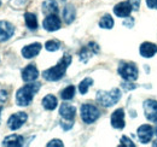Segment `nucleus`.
I'll return each instance as SVG.
<instances>
[{
    "instance_id": "nucleus-32",
    "label": "nucleus",
    "mask_w": 157,
    "mask_h": 147,
    "mask_svg": "<svg viewBox=\"0 0 157 147\" xmlns=\"http://www.w3.org/2000/svg\"><path fill=\"white\" fill-rule=\"evenodd\" d=\"M7 96H9L7 91L6 89H1L0 91V103H5L7 100Z\"/></svg>"
},
{
    "instance_id": "nucleus-23",
    "label": "nucleus",
    "mask_w": 157,
    "mask_h": 147,
    "mask_svg": "<svg viewBox=\"0 0 157 147\" xmlns=\"http://www.w3.org/2000/svg\"><path fill=\"white\" fill-rule=\"evenodd\" d=\"M75 93H76V88L73 85H70V86H67L64 89L60 91V98L64 101H69V100H73L74 99Z\"/></svg>"
},
{
    "instance_id": "nucleus-35",
    "label": "nucleus",
    "mask_w": 157,
    "mask_h": 147,
    "mask_svg": "<svg viewBox=\"0 0 157 147\" xmlns=\"http://www.w3.org/2000/svg\"><path fill=\"white\" fill-rule=\"evenodd\" d=\"M152 146H155V147H157V139L152 142Z\"/></svg>"
},
{
    "instance_id": "nucleus-37",
    "label": "nucleus",
    "mask_w": 157,
    "mask_h": 147,
    "mask_svg": "<svg viewBox=\"0 0 157 147\" xmlns=\"http://www.w3.org/2000/svg\"><path fill=\"white\" fill-rule=\"evenodd\" d=\"M0 5H1V0H0Z\"/></svg>"
},
{
    "instance_id": "nucleus-13",
    "label": "nucleus",
    "mask_w": 157,
    "mask_h": 147,
    "mask_svg": "<svg viewBox=\"0 0 157 147\" xmlns=\"http://www.w3.org/2000/svg\"><path fill=\"white\" fill-rule=\"evenodd\" d=\"M99 52V46L96 42H90L87 46H85L80 53H78V58H80V62L82 63H87L88 59L92 57L93 55H97Z\"/></svg>"
},
{
    "instance_id": "nucleus-5",
    "label": "nucleus",
    "mask_w": 157,
    "mask_h": 147,
    "mask_svg": "<svg viewBox=\"0 0 157 147\" xmlns=\"http://www.w3.org/2000/svg\"><path fill=\"white\" fill-rule=\"evenodd\" d=\"M80 117L83 123L86 124H93L96 123L100 117V111L93 104H82L80 107Z\"/></svg>"
},
{
    "instance_id": "nucleus-14",
    "label": "nucleus",
    "mask_w": 157,
    "mask_h": 147,
    "mask_svg": "<svg viewBox=\"0 0 157 147\" xmlns=\"http://www.w3.org/2000/svg\"><path fill=\"white\" fill-rule=\"evenodd\" d=\"M41 48H42V45L40 42H33V43H29V45L24 46L21 50V53H22V57L24 59H33L39 55Z\"/></svg>"
},
{
    "instance_id": "nucleus-19",
    "label": "nucleus",
    "mask_w": 157,
    "mask_h": 147,
    "mask_svg": "<svg viewBox=\"0 0 157 147\" xmlns=\"http://www.w3.org/2000/svg\"><path fill=\"white\" fill-rule=\"evenodd\" d=\"M41 10L42 13L45 16L47 15H57L59 11L58 9V2L56 0H45L41 5Z\"/></svg>"
},
{
    "instance_id": "nucleus-17",
    "label": "nucleus",
    "mask_w": 157,
    "mask_h": 147,
    "mask_svg": "<svg viewBox=\"0 0 157 147\" xmlns=\"http://www.w3.org/2000/svg\"><path fill=\"white\" fill-rule=\"evenodd\" d=\"M139 53L144 58H152L157 53V45L152 43V42H149V41H145L140 45Z\"/></svg>"
},
{
    "instance_id": "nucleus-2",
    "label": "nucleus",
    "mask_w": 157,
    "mask_h": 147,
    "mask_svg": "<svg viewBox=\"0 0 157 147\" xmlns=\"http://www.w3.org/2000/svg\"><path fill=\"white\" fill-rule=\"evenodd\" d=\"M40 85L39 82H28L27 85H24L23 87H21L20 89H17L16 95H15V100L16 104L21 106V107H27L32 104L35 94L40 91Z\"/></svg>"
},
{
    "instance_id": "nucleus-20",
    "label": "nucleus",
    "mask_w": 157,
    "mask_h": 147,
    "mask_svg": "<svg viewBox=\"0 0 157 147\" xmlns=\"http://www.w3.org/2000/svg\"><path fill=\"white\" fill-rule=\"evenodd\" d=\"M41 104H42V107L47 111H53L57 109L58 106V99L53 95V94H47L42 98L41 100Z\"/></svg>"
},
{
    "instance_id": "nucleus-27",
    "label": "nucleus",
    "mask_w": 157,
    "mask_h": 147,
    "mask_svg": "<svg viewBox=\"0 0 157 147\" xmlns=\"http://www.w3.org/2000/svg\"><path fill=\"white\" fill-rule=\"evenodd\" d=\"M120 146H124V147H134L136 144L128 138V136H122L121 140H120Z\"/></svg>"
},
{
    "instance_id": "nucleus-24",
    "label": "nucleus",
    "mask_w": 157,
    "mask_h": 147,
    "mask_svg": "<svg viewBox=\"0 0 157 147\" xmlns=\"http://www.w3.org/2000/svg\"><path fill=\"white\" fill-rule=\"evenodd\" d=\"M92 85H93V78H91V77L83 78V80L78 83V92H80V94H81V95L87 94L88 89L92 87Z\"/></svg>"
},
{
    "instance_id": "nucleus-1",
    "label": "nucleus",
    "mask_w": 157,
    "mask_h": 147,
    "mask_svg": "<svg viewBox=\"0 0 157 147\" xmlns=\"http://www.w3.org/2000/svg\"><path fill=\"white\" fill-rule=\"evenodd\" d=\"M71 60H73V57L68 55V53H65L59 59V62L55 66L48 68V69L42 71L44 80H46L48 82H57L59 80H62L64 77L65 73H67L69 65L71 64Z\"/></svg>"
},
{
    "instance_id": "nucleus-22",
    "label": "nucleus",
    "mask_w": 157,
    "mask_h": 147,
    "mask_svg": "<svg viewBox=\"0 0 157 147\" xmlns=\"http://www.w3.org/2000/svg\"><path fill=\"white\" fill-rule=\"evenodd\" d=\"M62 17H63V21L65 22V24H71L74 21H75V17H76V10L73 5H67L63 11H62Z\"/></svg>"
},
{
    "instance_id": "nucleus-28",
    "label": "nucleus",
    "mask_w": 157,
    "mask_h": 147,
    "mask_svg": "<svg viewBox=\"0 0 157 147\" xmlns=\"http://www.w3.org/2000/svg\"><path fill=\"white\" fill-rule=\"evenodd\" d=\"M60 127H62V129L64 131H68V130H70V129L74 127V121H67V119H64L63 122H60Z\"/></svg>"
},
{
    "instance_id": "nucleus-10",
    "label": "nucleus",
    "mask_w": 157,
    "mask_h": 147,
    "mask_svg": "<svg viewBox=\"0 0 157 147\" xmlns=\"http://www.w3.org/2000/svg\"><path fill=\"white\" fill-rule=\"evenodd\" d=\"M138 139L141 144H149L154 135H155V129L152 128L150 124H141L137 130Z\"/></svg>"
},
{
    "instance_id": "nucleus-12",
    "label": "nucleus",
    "mask_w": 157,
    "mask_h": 147,
    "mask_svg": "<svg viewBox=\"0 0 157 147\" xmlns=\"http://www.w3.org/2000/svg\"><path fill=\"white\" fill-rule=\"evenodd\" d=\"M21 75H22V80H23L25 83H28V82H34V81H36L38 77H39V70H38V68H36L35 64H28L25 68H23Z\"/></svg>"
},
{
    "instance_id": "nucleus-25",
    "label": "nucleus",
    "mask_w": 157,
    "mask_h": 147,
    "mask_svg": "<svg viewBox=\"0 0 157 147\" xmlns=\"http://www.w3.org/2000/svg\"><path fill=\"white\" fill-rule=\"evenodd\" d=\"M114 24H115L114 18L110 15H104L100 18V21H99V27L101 29H113L114 28Z\"/></svg>"
},
{
    "instance_id": "nucleus-4",
    "label": "nucleus",
    "mask_w": 157,
    "mask_h": 147,
    "mask_svg": "<svg viewBox=\"0 0 157 147\" xmlns=\"http://www.w3.org/2000/svg\"><path fill=\"white\" fill-rule=\"evenodd\" d=\"M117 74L126 82H134L139 76L138 66L132 62H121L118 64Z\"/></svg>"
},
{
    "instance_id": "nucleus-11",
    "label": "nucleus",
    "mask_w": 157,
    "mask_h": 147,
    "mask_svg": "<svg viewBox=\"0 0 157 147\" xmlns=\"http://www.w3.org/2000/svg\"><path fill=\"white\" fill-rule=\"evenodd\" d=\"M110 123H111V127L118 130H122V129L126 127V121H124V110L122 107L116 109L111 113V117H110Z\"/></svg>"
},
{
    "instance_id": "nucleus-26",
    "label": "nucleus",
    "mask_w": 157,
    "mask_h": 147,
    "mask_svg": "<svg viewBox=\"0 0 157 147\" xmlns=\"http://www.w3.org/2000/svg\"><path fill=\"white\" fill-rule=\"evenodd\" d=\"M60 46H62V43L59 42L58 40H48V41H46V43H45V50L46 51H48V52H57L59 48H60Z\"/></svg>"
},
{
    "instance_id": "nucleus-34",
    "label": "nucleus",
    "mask_w": 157,
    "mask_h": 147,
    "mask_svg": "<svg viewBox=\"0 0 157 147\" xmlns=\"http://www.w3.org/2000/svg\"><path fill=\"white\" fill-rule=\"evenodd\" d=\"M1 112H2V106H0V123H1Z\"/></svg>"
},
{
    "instance_id": "nucleus-15",
    "label": "nucleus",
    "mask_w": 157,
    "mask_h": 147,
    "mask_svg": "<svg viewBox=\"0 0 157 147\" xmlns=\"http://www.w3.org/2000/svg\"><path fill=\"white\" fill-rule=\"evenodd\" d=\"M132 11H133V9H132L128 0L127 1H121V2H118L114 6V13H115V16H117L120 18L129 17Z\"/></svg>"
},
{
    "instance_id": "nucleus-8",
    "label": "nucleus",
    "mask_w": 157,
    "mask_h": 147,
    "mask_svg": "<svg viewBox=\"0 0 157 147\" xmlns=\"http://www.w3.org/2000/svg\"><path fill=\"white\" fill-rule=\"evenodd\" d=\"M16 28L9 21H0V42H6L15 35Z\"/></svg>"
},
{
    "instance_id": "nucleus-36",
    "label": "nucleus",
    "mask_w": 157,
    "mask_h": 147,
    "mask_svg": "<svg viewBox=\"0 0 157 147\" xmlns=\"http://www.w3.org/2000/svg\"><path fill=\"white\" fill-rule=\"evenodd\" d=\"M154 129H155V134L157 135V122H156V127H155Z\"/></svg>"
},
{
    "instance_id": "nucleus-9",
    "label": "nucleus",
    "mask_w": 157,
    "mask_h": 147,
    "mask_svg": "<svg viewBox=\"0 0 157 147\" xmlns=\"http://www.w3.org/2000/svg\"><path fill=\"white\" fill-rule=\"evenodd\" d=\"M143 109H144V113H145V117L147 121L152 122V123H156L157 122V101L156 100H152V99H147L144 101V105H143Z\"/></svg>"
},
{
    "instance_id": "nucleus-33",
    "label": "nucleus",
    "mask_w": 157,
    "mask_h": 147,
    "mask_svg": "<svg viewBox=\"0 0 157 147\" xmlns=\"http://www.w3.org/2000/svg\"><path fill=\"white\" fill-rule=\"evenodd\" d=\"M146 5L149 9L157 10V0H146Z\"/></svg>"
},
{
    "instance_id": "nucleus-6",
    "label": "nucleus",
    "mask_w": 157,
    "mask_h": 147,
    "mask_svg": "<svg viewBox=\"0 0 157 147\" xmlns=\"http://www.w3.org/2000/svg\"><path fill=\"white\" fill-rule=\"evenodd\" d=\"M27 121H28V115L23 111H20V112H16V113H13L9 117L7 127L10 130L15 131V130H18V129L22 128L25 124Z\"/></svg>"
},
{
    "instance_id": "nucleus-16",
    "label": "nucleus",
    "mask_w": 157,
    "mask_h": 147,
    "mask_svg": "<svg viewBox=\"0 0 157 147\" xmlns=\"http://www.w3.org/2000/svg\"><path fill=\"white\" fill-rule=\"evenodd\" d=\"M59 116L63 118V119H67V121H74L75 119V116H76V107L71 104H68V103H63L60 106H59Z\"/></svg>"
},
{
    "instance_id": "nucleus-21",
    "label": "nucleus",
    "mask_w": 157,
    "mask_h": 147,
    "mask_svg": "<svg viewBox=\"0 0 157 147\" xmlns=\"http://www.w3.org/2000/svg\"><path fill=\"white\" fill-rule=\"evenodd\" d=\"M24 22H25V27L30 30V32H36L39 28V22H38V17L35 13L33 12H25L24 13Z\"/></svg>"
},
{
    "instance_id": "nucleus-30",
    "label": "nucleus",
    "mask_w": 157,
    "mask_h": 147,
    "mask_svg": "<svg viewBox=\"0 0 157 147\" xmlns=\"http://www.w3.org/2000/svg\"><path fill=\"white\" fill-rule=\"evenodd\" d=\"M128 1H129L131 6H132L133 11H138V10H139L140 4H141V0H128Z\"/></svg>"
},
{
    "instance_id": "nucleus-3",
    "label": "nucleus",
    "mask_w": 157,
    "mask_h": 147,
    "mask_svg": "<svg viewBox=\"0 0 157 147\" xmlns=\"http://www.w3.org/2000/svg\"><path fill=\"white\" fill-rule=\"evenodd\" d=\"M121 96H122L121 91L118 88H113L110 91H98L96 95V100L103 107H111L120 101Z\"/></svg>"
},
{
    "instance_id": "nucleus-7",
    "label": "nucleus",
    "mask_w": 157,
    "mask_h": 147,
    "mask_svg": "<svg viewBox=\"0 0 157 147\" xmlns=\"http://www.w3.org/2000/svg\"><path fill=\"white\" fill-rule=\"evenodd\" d=\"M42 28L46 32H57L62 28V21L57 15H47L42 21Z\"/></svg>"
},
{
    "instance_id": "nucleus-29",
    "label": "nucleus",
    "mask_w": 157,
    "mask_h": 147,
    "mask_svg": "<svg viewBox=\"0 0 157 147\" xmlns=\"http://www.w3.org/2000/svg\"><path fill=\"white\" fill-rule=\"evenodd\" d=\"M46 146L47 147H63L64 146V144H63V141L62 140H59V139H53V140H51V141H48L47 144H46Z\"/></svg>"
},
{
    "instance_id": "nucleus-31",
    "label": "nucleus",
    "mask_w": 157,
    "mask_h": 147,
    "mask_svg": "<svg viewBox=\"0 0 157 147\" xmlns=\"http://www.w3.org/2000/svg\"><path fill=\"white\" fill-rule=\"evenodd\" d=\"M133 24H134V19L132 18V17H127V18L124 19V22H123V25L127 27V28H132Z\"/></svg>"
},
{
    "instance_id": "nucleus-18",
    "label": "nucleus",
    "mask_w": 157,
    "mask_h": 147,
    "mask_svg": "<svg viewBox=\"0 0 157 147\" xmlns=\"http://www.w3.org/2000/svg\"><path fill=\"white\" fill-rule=\"evenodd\" d=\"M1 145L6 147H21L24 145V138L18 134H12V135L6 136L2 140Z\"/></svg>"
}]
</instances>
